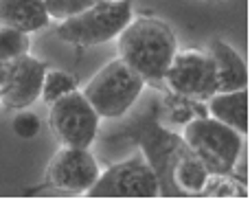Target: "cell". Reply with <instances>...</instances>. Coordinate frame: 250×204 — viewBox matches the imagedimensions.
<instances>
[{
	"mask_svg": "<svg viewBox=\"0 0 250 204\" xmlns=\"http://www.w3.org/2000/svg\"><path fill=\"white\" fill-rule=\"evenodd\" d=\"M132 20V0H99L60 20L57 38L73 46H97L114 40Z\"/></svg>",
	"mask_w": 250,
	"mask_h": 204,
	"instance_id": "cell-3",
	"label": "cell"
},
{
	"mask_svg": "<svg viewBox=\"0 0 250 204\" xmlns=\"http://www.w3.org/2000/svg\"><path fill=\"white\" fill-rule=\"evenodd\" d=\"M200 196H204V198H217V196L220 198H237V196L246 198V191L239 189V183L230 178V174H211Z\"/></svg>",
	"mask_w": 250,
	"mask_h": 204,
	"instance_id": "cell-17",
	"label": "cell"
},
{
	"mask_svg": "<svg viewBox=\"0 0 250 204\" xmlns=\"http://www.w3.org/2000/svg\"><path fill=\"white\" fill-rule=\"evenodd\" d=\"M207 53L211 55L213 66H215L217 92L248 88V66L230 44L222 42V40H211Z\"/></svg>",
	"mask_w": 250,
	"mask_h": 204,
	"instance_id": "cell-11",
	"label": "cell"
},
{
	"mask_svg": "<svg viewBox=\"0 0 250 204\" xmlns=\"http://www.w3.org/2000/svg\"><path fill=\"white\" fill-rule=\"evenodd\" d=\"M99 174L97 158L88 152V147H62L48 163L46 178L60 191L86 196Z\"/></svg>",
	"mask_w": 250,
	"mask_h": 204,
	"instance_id": "cell-9",
	"label": "cell"
},
{
	"mask_svg": "<svg viewBox=\"0 0 250 204\" xmlns=\"http://www.w3.org/2000/svg\"><path fill=\"white\" fill-rule=\"evenodd\" d=\"M208 176L211 174L207 171V167L185 145L182 152L178 154L176 163H173V169H171V180L176 184V189L180 191V196H200Z\"/></svg>",
	"mask_w": 250,
	"mask_h": 204,
	"instance_id": "cell-14",
	"label": "cell"
},
{
	"mask_svg": "<svg viewBox=\"0 0 250 204\" xmlns=\"http://www.w3.org/2000/svg\"><path fill=\"white\" fill-rule=\"evenodd\" d=\"M44 73H46V64L29 53L16 57V60H9L2 88H0L2 105H7L9 110L31 108L40 99Z\"/></svg>",
	"mask_w": 250,
	"mask_h": 204,
	"instance_id": "cell-10",
	"label": "cell"
},
{
	"mask_svg": "<svg viewBox=\"0 0 250 204\" xmlns=\"http://www.w3.org/2000/svg\"><path fill=\"white\" fill-rule=\"evenodd\" d=\"M4 70H7V61H0V88H2L4 82Z\"/></svg>",
	"mask_w": 250,
	"mask_h": 204,
	"instance_id": "cell-20",
	"label": "cell"
},
{
	"mask_svg": "<svg viewBox=\"0 0 250 204\" xmlns=\"http://www.w3.org/2000/svg\"><path fill=\"white\" fill-rule=\"evenodd\" d=\"M163 82H167L173 95L198 103H204L217 92L213 60L207 51H198V48L176 51L165 70Z\"/></svg>",
	"mask_w": 250,
	"mask_h": 204,
	"instance_id": "cell-6",
	"label": "cell"
},
{
	"mask_svg": "<svg viewBox=\"0 0 250 204\" xmlns=\"http://www.w3.org/2000/svg\"><path fill=\"white\" fill-rule=\"evenodd\" d=\"M90 4L92 2H88V0H44L48 18H55V20H66V18L88 9Z\"/></svg>",
	"mask_w": 250,
	"mask_h": 204,
	"instance_id": "cell-18",
	"label": "cell"
},
{
	"mask_svg": "<svg viewBox=\"0 0 250 204\" xmlns=\"http://www.w3.org/2000/svg\"><path fill=\"white\" fill-rule=\"evenodd\" d=\"M119 57L145 82H163L171 57L178 51L176 33L158 18H136L117 35Z\"/></svg>",
	"mask_w": 250,
	"mask_h": 204,
	"instance_id": "cell-1",
	"label": "cell"
},
{
	"mask_svg": "<svg viewBox=\"0 0 250 204\" xmlns=\"http://www.w3.org/2000/svg\"><path fill=\"white\" fill-rule=\"evenodd\" d=\"M138 141H141L143 158L147 161V165L151 167L156 180H158V193L160 196H180V191L171 180V169L178 154L185 147L182 134H173L156 121H149L143 127Z\"/></svg>",
	"mask_w": 250,
	"mask_h": 204,
	"instance_id": "cell-8",
	"label": "cell"
},
{
	"mask_svg": "<svg viewBox=\"0 0 250 204\" xmlns=\"http://www.w3.org/2000/svg\"><path fill=\"white\" fill-rule=\"evenodd\" d=\"M207 103L208 117L233 127L242 136L248 134V88L215 92L211 99H207Z\"/></svg>",
	"mask_w": 250,
	"mask_h": 204,
	"instance_id": "cell-12",
	"label": "cell"
},
{
	"mask_svg": "<svg viewBox=\"0 0 250 204\" xmlns=\"http://www.w3.org/2000/svg\"><path fill=\"white\" fill-rule=\"evenodd\" d=\"M73 90H77V82H75L73 75L64 73V70H48L46 68L40 97H42L48 105H51L55 99L68 95V92H73Z\"/></svg>",
	"mask_w": 250,
	"mask_h": 204,
	"instance_id": "cell-16",
	"label": "cell"
},
{
	"mask_svg": "<svg viewBox=\"0 0 250 204\" xmlns=\"http://www.w3.org/2000/svg\"><path fill=\"white\" fill-rule=\"evenodd\" d=\"M101 117L83 92L73 90L51 103L48 125L62 147H90L99 132Z\"/></svg>",
	"mask_w": 250,
	"mask_h": 204,
	"instance_id": "cell-5",
	"label": "cell"
},
{
	"mask_svg": "<svg viewBox=\"0 0 250 204\" xmlns=\"http://www.w3.org/2000/svg\"><path fill=\"white\" fill-rule=\"evenodd\" d=\"M44 0H0V24L13 26L24 33H35L48 24Z\"/></svg>",
	"mask_w": 250,
	"mask_h": 204,
	"instance_id": "cell-13",
	"label": "cell"
},
{
	"mask_svg": "<svg viewBox=\"0 0 250 204\" xmlns=\"http://www.w3.org/2000/svg\"><path fill=\"white\" fill-rule=\"evenodd\" d=\"M11 130L16 132V136H20V139H33V136H38V132H40L38 114L26 112V108L20 110L11 121Z\"/></svg>",
	"mask_w": 250,
	"mask_h": 204,
	"instance_id": "cell-19",
	"label": "cell"
},
{
	"mask_svg": "<svg viewBox=\"0 0 250 204\" xmlns=\"http://www.w3.org/2000/svg\"><path fill=\"white\" fill-rule=\"evenodd\" d=\"M90 198H156L158 180L143 156H132L108 167L97 176L95 184L86 191Z\"/></svg>",
	"mask_w": 250,
	"mask_h": 204,
	"instance_id": "cell-7",
	"label": "cell"
},
{
	"mask_svg": "<svg viewBox=\"0 0 250 204\" xmlns=\"http://www.w3.org/2000/svg\"><path fill=\"white\" fill-rule=\"evenodd\" d=\"M143 86L145 79L119 57L108 61L82 92L101 119H121L136 103Z\"/></svg>",
	"mask_w": 250,
	"mask_h": 204,
	"instance_id": "cell-4",
	"label": "cell"
},
{
	"mask_svg": "<svg viewBox=\"0 0 250 204\" xmlns=\"http://www.w3.org/2000/svg\"><path fill=\"white\" fill-rule=\"evenodd\" d=\"M31 48V38L29 33L13 26H2L0 24V61H9L16 57L29 53Z\"/></svg>",
	"mask_w": 250,
	"mask_h": 204,
	"instance_id": "cell-15",
	"label": "cell"
},
{
	"mask_svg": "<svg viewBox=\"0 0 250 204\" xmlns=\"http://www.w3.org/2000/svg\"><path fill=\"white\" fill-rule=\"evenodd\" d=\"M182 141L208 174H233L237 167L242 134L208 114H200L185 123Z\"/></svg>",
	"mask_w": 250,
	"mask_h": 204,
	"instance_id": "cell-2",
	"label": "cell"
}]
</instances>
